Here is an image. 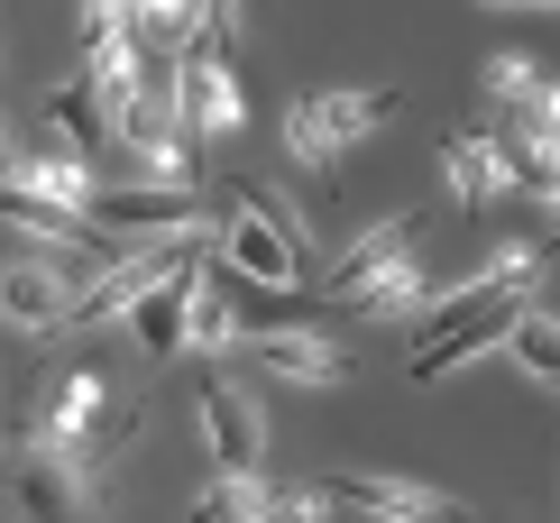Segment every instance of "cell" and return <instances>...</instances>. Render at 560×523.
<instances>
[{
    "label": "cell",
    "mask_w": 560,
    "mask_h": 523,
    "mask_svg": "<svg viewBox=\"0 0 560 523\" xmlns=\"http://www.w3.org/2000/svg\"><path fill=\"white\" fill-rule=\"evenodd\" d=\"M515 322H524V294L515 284H497V276H469L441 313L413 330V359H405V376L413 386H441L459 359H478V349H497V340H515Z\"/></svg>",
    "instance_id": "obj_1"
},
{
    "label": "cell",
    "mask_w": 560,
    "mask_h": 523,
    "mask_svg": "<svg viewBox=\"0 0 560 523\" xmlns=\"http://www.w3.org/2000/svg\"><path fill=\"white\" fill-rule=\"evenodd\" d=\"M28 432H37V441H56L65 460L83 468V478H110V460H120L129 432H138V404H129V395H110L92 368H74L56 395H46V414H28Z\"/></svg>",
    "instance_id": "obj_2"
},
{
    "label": "cell",
    "mask_w": 560,
    "mask_h": 523,
    "mask_svg": "<svg viewBox=\"0 0 560 523\" xmlns=\"http://www.w3.org/2000/svg\"><path fill=\"white\" fill-rule=\"evenodd\" d=\"M395 111H405V92L395 83H349V92H303L285 111V148L294 165H340V148H359L368 129H386Z\"/></svg>",
    "instance_id": "obj_3"
},
{
    "label": "cell",
    "mask_w": 560,
    "mask_h": 523,
    "mask_svg": "<svg viewBox=\"0 0 560 523\" xmlns=\"http://www.w3.org/2000/svg\"><path fill=\"white\" fill-rule=\"evenodd\" d=\"M92 496L102 478H83L56 441H19V460L0 468V523H92Z\"/></svg>",
    "instance_id": "obj_4"
},
{
    "label": "cell",
    "mask_w": 560,
    "mask_h": 523,
    "mask_svg": "<svg viewBox=\"0 0 560 523\" xmlns=\"http://www.w3.org/2000/svg\"><path fill=\"white\" fill-rule=\"evenodd\" d=\"M83 221H92V240L138 248V240H175V230H202V211H194V184H156V175H138V184H92Z\"/></svg>",
    "instance_id": "obj_5"
},
{
    "label": "cell",
    "mask_w": 560,
    "mask_h": 523,
    "mask_svg": "<svg viewBox=\"0 0 560 523\" xmlns=\"http://www.w3.org/2000/svg\"><path fill=\"white\" fill-rule=\"evenodd\" d=\"M83 248H46V257H19L0 276V330H74V303H83Z\"/></svg>",
    "instance_id": "obj_6"
},
{
    "label": "cell",
    "mask_w": 560,
    "mask_h": 523,
    "mask_svg": "<svg viewBox=\"0 0 560 523\" xmlns=\"http://www.w3.org/2000/svg\"><path fill=\"white\" fill-rule=\"evenodd\" d=\"M194 414H202V441H212V468H258L267 414H258V395H248L240 376L202 368V376H194Z\"/></svg>",
    "instance_id": "obj_7"
},
{
    "label": "cell",
    "mask_w": 560,
    "mask_h": 523,
    "mask_svg": "<svg viewBox=\"0 0 560 523\" xmlns=\"http://www.w3.org/2000/svg\"><path fill=\"white\" fill-rule=\"evenodd\" d=\"M487 111L497 138H560V83L533 74L524 56H487Z\"/></svg>",
    "instance_id": "obj_8"
},
{
    "label": "cell",
    "mask_w": 560,
    "mask_h": 523,
    "mask_svg": "<svg viewBox=\"0 0 560 523\" xmlns=\"http://www.w3.org/2000/svg\"><path fill=\"white\" fill-rule=\"evenodd\" d=\"M331 505H349V514H377V523H451L459 505L441 487H413V478H386V468H340L331 487Z\"/></svg>",
    "instance_id": "obj_9"
},
{
    "label": "cell",
    "mask_w": 560,
    "mask_h": 523,
    "mask_svg": "<svg viewBox=\"0 0 560 523\" xmlns=\"http://www.w3.org/2000/svg\"><path fill=\"white\" fill-rule=\"evenodd\" d=\"M240 83H230V56H212V46H194L184 56V129H194V148H212V138L240 129Z\"/></svg>",
    "instance_id": "obj_10"
},
{
    "label": "cell",
    "mask_w": 560,
    "mask_h": 523,
    "mask_svg": "<svg viewBox=\"0 0 560 523\" xmlns=\"http://www.w3.org/2000/svg\"><path fill=\"white\" fill-rule=\"evenodd\" d=\"M248 340H258V368L294 376V386H340V376H349V359L322 340L313 322H276V330H248Z\"/></svg>",
    "instance_id": "obj_11"
},
{
    "label": "cell",
    "mask_w": 560,
    "mask_h": 523,
    "mask_svg": "<svg viewBox=\"0 0 560 523\" xmlns=\"http://www.w3.org/2000/svg\"><path fill=\"white\" fill-rule=\"evenodd\" d=\"M194 284H202V257H194V267H175L156 294H138V303H129V330H138V349H148L156 368L184 349V303H194Z\"/></svg>",
    "instance_id": "obj_12"
},
{
    "label": "cell",
    "mask_w": 560,
    "mask_h": 523,
    "mask_svg": "<svg viewBox=\"0 0 560 523\" xmlns=\"http://www.w3.org/2000/svg\"><path fill=\"white\" fill-rule=\"evenodd\" d=\"M405 248H413V211H395V221L359 230V240H349V248L331 257V276H322V294H331V303H349V294H359L368 276H377V267H395Z\"/></svg>",
    "instance_id": "obj_13"
},
{
    "label": "cell",
    "mask_w": 560,
    "mask_h": 523,
    "mask_svg": "<svg viewBox=\"0 0 560 523\" xmlns=\"http://www.w3.org/2000/svg\"><path fill=\"white\" fill-rule=\"evenodd\" d=\"M441 165H451V194L469 202V211L505 194V156H497V129H451V138H441Z\"/></svg>",
    "instance_id": "obj_14"
},
{
    "label": "cell",
    "mask_w": 560,
    "mask_h": 523,
    "mask_svg": "<svg viewBox=\"0 0 560 523\" xmlns=\"http://www.w3.org/2000/svg\"><path fill=\"white\" fill-rule=\"evenodd\" d=\"M46 129H65L83 156H92V148H120V120H110V102L92 92V74H74V83L46 92Z\"/></svg>",
    "instance_id": "obj_15"
},
{
    "label": "cell",
    "mask_w": 560,
    "mask_h": 523,
    "mask_svg": "<svg viewBox=\"0 0 560 523\" xmlns=\"http://www.w3.org/2000/svg\"><path fill=\"white\" fill-rule=\"evenodd\" d=\"M92 165H83V148H28V165H19V194H37V202H65V211H83L92 202Z\"/></svg>",
    "instance_id": "obj_16"
},
{
    "label": "cell",
    "mask_w": 560,
    "mask_h": 523,
    "mask_svg": "<svg viewBox=\"0 0 560 523\" xmlns=\"http://www.w3.org/2000/svg\"><path fill=\"white\" fill-rule=\"evenodd\" d=\"M129 10H138V46L156 65H184L202 46V0H129Z\"/></svg>",
    "instance_id": "obj_17"
},
{
    "label": "cell",
    "mask_w": 560,
    "mask_h": 523,
    "mask_svg": "<svg viewBox=\"0 0 560 523\" xmlns=\"http://www.w3.org/2000/svg\"><path fill=\"white\" fill-rule=\"evenodd\" d=\"M276 514V487L258 468H212V487L194 496V523H267Z\"/></svg>",
    "instance_id": "obj_18"
},
{
    "label": "cell",
    "mask_w": 560,
    "mask_h": 523,
    "mask_svg": "<svg viewBox=\"0 0 560 523\" xmlns=\"http://www.w3.org/2000/svg\"><path fill=\"white\" fill-rule=\"evenodd\" d=\"M423 303H432V284H423V267H413V248H405L395 267H377L359 294H349V313H368V322H413Z\"/></svg>",
    "instance_id": "obj_19"
},
{
    "label": "cell",
    "mask_w": 560,
    "mask_h": 523,
    "mask_svg": "<svg viewBox=\"0 0 560 523\" xmlns=\"http://www.w3.org/2000/svg\"><path fill=\"white\" fill-rule=\"evenodd\" d=\"M184 340H194V349H230V340H240V294H221V284L202 276L194 303H184Z\"/></svg>",
    "instance_id": "obj_20"
},
{
    "label": "cell",
    "mask_w": 560,
    "mask_h": 523,
    "mask_svg": "<svg viewBox=\"0 0 560 523\" xmlns=\"http://www.w3.org/2000/svg\"><path fill=\"white\" fill-rule=\"evenodd\" d=\"M505 349H515L542 386H560V313H533V303H524V322H515V340H505Z\"/></svg>",
    "instance_id": "obj_21"
},
{
    "label": "cell",
    "mask_w": 560,
    "mask_h": 523,
    "mask_svg": "<svg viewBox=\"0 0 560 523\" xmlns=\"http://www.w3.org/2000/svg\"><path fill=\"white\" fill-rule=\"evenodd\" d=\"M542 267H551V257L542 248H497V257H487V276H497V284H515V294H533V284H542Z\"/></svg>",
    "instance_id": "obj_22"
},
{
    "label": "cell",
    "mask_w": 560,
    "mask_h": 523,
    "mask_svg": "<svg viewBox=\"0 0 560 523\" xmlns=\"http://www.w3.org/2000/svg\"><path fill=\"white\" fill-rule=\"evenodd\" d=\"M202 46H212V56L240 46V0H202Z\"/></svg>",
    "instance_id": "obj_23"
},
{
    "label": "cell",
    "mask_w": 560,
    "mask_h": 523,
    "mask_svg": "<svg viewBox=\"0 0 560 523\" xmlns=\"http://www.w3.org/2000/svg\"><path fill=\"white\" fill-rule=\"evenodd\" d=\"M276 523H331V496L322 487H285L276 496Z\"/></svg>",
    "instance_id": "obj_24"
},
{
    "label": "cell",
    "mask_w": 560,
    "mask_h": 523,
    "mask_svg": "<svg viewBox=\"0 0 560 523\" xmlns=\"http://www.w3.org/2000/svg\"><path fill=\"white\" fill-rule=\"evenodd\" d=\"M19 165H28V156L10 148V129H0V184H19Z\"/></svg>",
    "instance_id": "obj_25"
},
{
    "label": "cell",
    "mask_w": 560,
    "mask_h": 523,
    "mask_svg": "<svg viewBox=\"0 0 560 523\" xmlns=\"http://www.w3.org/2000/svg\"><path fill=\"white\" fill-rule=\"evenodd\" d=\"M487 10H560V0H487Z\"/></svg>",
    "instance_id": "obj_26"
},
{
    "label": "cell",
    "mask_w": 560,
    "mask_h": 523,
    "mask_svg": "<svg viewBox=\"0 0 560 523\" xmlns=\"http://www.w3.org/2000/svg\"><path fill=\"white\" fill-rule=\"evenodd\" d=\"M551 240H560V175H551Z\"/></svg>",
    "instance_id": "obj_27"
},
{
    "label": "cell",
    "mask_w": 560,
    "mask_h": 523,
    "mask_svg": "<svg viewBox=\"0 0 560 523\" xmlns=\"http://www.w3.org/2000/svg\"><path fill=\"white\" fill-rule=\"evenodd\" d=\"M451 523H478V514H469V505H459V514H451Z\"/></svg>",
    "instance_id": "obj_28"
}]
</instances>
